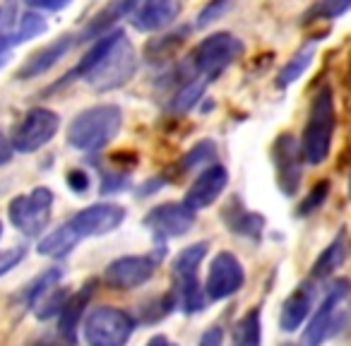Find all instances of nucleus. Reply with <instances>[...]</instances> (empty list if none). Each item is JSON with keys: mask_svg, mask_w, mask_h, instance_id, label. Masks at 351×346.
<instances>
[{"mask_svg": "<svg viewBox=\"0 0 351 346\" xmlns=\"http://www.w3.org/2000/svg\"><path fill=\"white\" fill-rule=\"evenodd\" d=\"M0 236H3V224H0Z\"/></svg>", "mask_w": 351, "mask_h": 346, "instance_id": "40", "label": "nucleus"}, {"mask_svg": "<svg viewBox=\"0 0 351 346\" xmlns=\"http://www.w3.org/2000/svg\"><path fill=\"white\" fill-rule=\"evenodd\" d=\"M245 284V269L241 260L234 253L221 250L210 264V274H207L205 293L210 301H224V298L234 296L243 288Z\"/></svg>", "mask_w": 351, "mask_h": 346, "instance_id": "10", "label": "nucleus"}, {"mask_svg": "<svg viewBox=\"0 0 351 346\" xmlns=\"http://www.w3.org/2000/svg\"><path fill=\"white\" fill-rule=\"evenodd\" d=\"M313 301H315V286L311 282L296 286V291L284 301L282 312H279V327L284 332H293L306 322V317L311 315Z\"/></svg>", "mask_w": 351, "mask_h": 346, "instance_id": "16", "label": "nucleus"}, {"mask_svg": "<svg viewBox=\"0 0 351 346\" xmlns=\"http://www.w3.org/2000/svg\"><path fill=\"white\" fill-rule=\"evenodd\" d=\"M224 224L231 229V234H239V236H248V238H260L265 229V217L258 214V212H250L248 207H243L241 197H231L226 202L224 212Z\"/></svg>", "mask_w": 351, "mask_h": 346, "instance_id": "18", "label": "nucleus"}, {"mask_svg": "<svg viewBox=\"0 0 351 346\" xmlns=\"http://www.w3.org/2000/svg\"><path fill=\"white\" fill-rule=\"evenodd\" d=\"M60 279H63V272H60L58 267H51V269H46L44 274H39V277H36L34 282L27 286V303L34 308L36 303L46 296V293L53 291V288L58 286Z\"/></svg>", "mask_w": 351, "mask_h": 346, "instance_id": "24", "label": "nucleus"}, {"mask_svg": "<svg viewBox=\"0 0 351 346\" xmlns=\"http://www.w3.org/2000/svg\"><path fill=\"white\" fill-rule=\"evenodd\" d=\"M234 341L241 346H258L263 341L260 336V310L253 308L234 325Z\"/></svg>", "mask_w": 351, "mask_h": 346, "instance_id": "23", "label": "nucleus"}, {"mask_svg": "<svg viewBox=\"0 0 351 346\" xmlns=\"http://www.w3.org/2000/svg\"><path fill=\"white\" fill-rule=\"evenodd\" d=\"M60 127V116L51 108H29L27 116L20 121L15 130V137H12V145H15V151H22V154H29V151L41 149L44 145H49L56 137Z\"/></svg>", "mask_w": 351, "mask_h": 346, "instance_id": "9", "label": "nucleus"}, {"mask_svg": "<svg viewBox=\"0 0 351 346\" xmlns=\"http://www.w3.org/2000/svg\"><path fill=\"white\" fill-rule=\"evenodd\" d=\"M25 258H27V250L25 248L3 250V253H0V277H3V274H8L10 269H15Z\"/></svg>", "mask_w": 351, "mask_h": 346, "instance_id": "33", "label": "nucleus"}, {"mask_svg": "<svg viewBox=\"0 0 351 346\" xmlns=\"http://www.w3.org/2000/svg\"><path fill=\"white\" fill-rule=\"evenodd\" d=\"M156 272V260L149 255H128L118 258L104 272V282L116 291H130L147 284Z\"/></svg>", "mask_w": 351, "mask_h": 346, "instance_id": "12", "label": "nucleus"}, {"mask_svg": "<svg viewBox=\"0 0 351 346\" xmlns=\"http://www.w3.org/2000/svg\"><path fill=\"white\" fill-rule=\"evenodd\" d=\"M241 55H243V41L229 32H217L195 46L191 60L200 77L217 79Z\"/></svg>", "mask_w": 351, "mask_h": 346, "instance_id": "4", "label": "nucleus"}, {"mask_svg": "<svg viewBox=\"0 0 351 346\" xmlns=\"http://www.w3.org/2000/svg\"><path fill=\"white\" fill-rule=\"evenodd\" d=\"M135 70H137L135 49H132V44L125 39L123 32H113L106 51H104L101 58L94 63V68L84 75V79H87L97 92H113V89L130 82Z\"/></svg>", "mask_w": 351, "mask_h": 346, "instance_id": "3", "label": "nucleus"}, {"mask_svg": "<svg viewBox=\"0 0 351 346\" xmlns=\"http://www.w3.org/2000/svg\"><path fill=\"white\" fill-rule=\"evenodd\" d=\"M125 219V210L121 205H108V202H99V205H89L82 212L65 221V229L73 234L77 243L84 238H94V236H106L113 234Z\"/></svg>", "mask_w": 351, "mask_h": 346, "instance_id": "8", "label": "nucleus"}, {"mask_svg": "<svg viewBox=\"0 0 351 346\" xmlns=\"http://www.w3.org/2000/svg\"><path fill=\"white\" fill-rule=\"evenodd\" d=\"M135 320L125 310L104 306L97 308L84 322V339L92 346H121L130 339Z\"/></svg>", "mask_w": 351, "mask_h": 346, "instance_id": "5", "label": "nucleus"}, {"mask_svg": "<svg viewBox=\"0 0 351 346\" xmlns=\"http://www.w3.org/2000/svg\"><path fill=\"white\" fill-rule=\"evenodd\" d=\"M349 291H351L349 279H335V282L330 284L325 301L320 303L317 312L313 315L311 325L306 327L303 344L315 346V344H320V341L327 339V334H330V327L335 325V320H337V308H339V303L349 296Z\"/></svg>", "mask_w": 351, "mask_h": 346, "instance_id": "13", "label": "nucleus"}, {"mask_svg": "<svg viewBox=\"0 0 351 346\" xmlns=\"http://www.w3.org/2000/svg\"><path fill=\"white\" fill-rule=\"evenodd\" d=\"M12 36H0V55L8 53V49H12Z\"/></svg>", "mask_w": 351, "mask_h": 346, "instance_id": "38", "label": "nucleus"}, {"mask_svg": "<svg viewBox=\"0 0 351 346\" xmlns=\"http://www.w3.org/2000/svg\"><path fill=\"white\" fill-rule=\"evenodd\" d=\"M346 255H349V240H346L344 231H339V234H337V238L332 240V243L327 245L325 250H322L320 258H317L315 264H313V272H311L313 279L330 277V274L335 272V269L339 267L341 262H344Z\"/></svg>", "mask_w": 351, "mask_h": 346, "instance_id": "21", "label": "nucleus"}, {"mask_svg": "<svg viewBox=\"0 0 351 346\" xmlns=\"http://www.w3.org/2000/svg\"><path fill=\"white\" fill-rule=\"evenodd\" d=\"M205 87H207V79L205 77L188 82L186 87L176 92L173 101H171V111H173V113H186V111H191V108L195 106V103L202 99V94H205Z\"/></svg>", "mask_w": 351, "mask_h": 346, "instance_id": "25", "label": "nucleus"}, {"mask_svg": "<svg viewBox=\"0 0 351 346\" xmlns=\"http://www.w3.org/2000/svg\"><path fill=\"white\" fill-rule=\"evenodd\" d=\"M149 344H166V339H164V336H154Z\"/></svg>", "mask_w": 351, "mask_h": 346, "instance_id": "39", "label": "nucleus"}, {"mask_svg": "<svg viewBox=\"0 0 351 346\" xmlns=\"http://www.w3.org/2000/svg\"><path fill=\"white\" fill-rule=\"evenodd\" d=\"M313 55H315V44H313V41H308V44H303L301 49H298L296 53L291 55V60H287V65L279 70L277 87L279 89H287V87H291L296 79H301L303 73L311 68Z\"/></svg>", "mask_w": 351, "mask_h": 346, "instance_id": "22", "label": "nucleus"}, {"mask_svg": "<svg viewBox=\"0 0 351 346\" xmlns=\"http://www.w3.org/2000/svg\"><path fill=\"white\" fill-rule=\"evenodd\" d=\"M215 154H217L215 142H210V140L197 142V145L193 147V149L186 154V159H183V169H186V171L197 169V166H202L205 161H212V159H215Z\"/></svg>", "mask_w": 351, "mask_h": 346, "instance_id": "29", "label": "nucleus"}, {"mask_svg": "<svg viewBox=\"0 0 351 346\" xmlns=\"http://www.w3.org/2000/svg\"><path fill=\"white\" fill-rule=\"evenodd\" d=\"M65 298H68V293L60 291V288H56L53 293H46L44 298H41L39 303H36V317H41V320H49V317H53L56 312H60V308H63Z\"/></svg>", "mask_w": 351, "mask_h": 346, "instance_id": "30", "label": "nucleus"}, {"mask_svg": "<svg viewBox=\"0 0 351 346\" xmlns=\"http://www.w3.org/2000/svg\"><path fill=\"white\" fill-rule=\"evenodd\" d=\"M221 339H224V334H221V330L219 327H212V330H207L205 334H202V339H200V344L202 346H212V344H221Z\"/></svg>", "mask_w": 351, "mask_h": 346, "instance_id": "37", "label": "nucleus"}, {"mask_svg": "<svg viewBox=\"0 0 351 346\" xmlns=\"http://www.w3.org/2000/svg\"><path fill=\"white\" fill-rule=\"evenodd\" d=\"M226 183H229V171H226L224 166L210 164L207 169L200 171V176H197L195 181H193V186L188 188L186 205L195 212L215 205L217 197L224 193Z\"/></svg>", "mask_w": 351, "mask_h": 346, "instance_id": "15", "label": "nucleus"}, {"mask_svg": "<svg viewBox=\"0 0 351 346\" xmlns=\"http://www.w3.org/2000/svg\"><path fill=\"white\" fill-rule=\"evenodd\" d=\"M123 127V111L116 103H99L84 108L68 127V142L80 151H99L116 140Z\"/></svg>", "mask_w": 351, "mask_h": 346, "instance_id": "1", "label": "nucleus"}, {"mask_svg": "<svg viewBox=\"0 0 351 346\" xmlns=\"http://www.w3.org/2000/svg\"><path fill=\"white\" fill-rule=\"evenodd\" d=\"M327 193H330V181H320L311 190V195L301 202V207H298V214H301V217L313 214V212H315L317 207H322V202L327 200Z\"/></svg>", "mask_w": 351, "mask_h": 346, "instance_id": "31", "label": "nucleus"}, {"mask_svg": "<svg viewBox=\"0 0 351 346\" xmlns=\"http://www.w3.org/2000/svg\"><path fill=\"white\" fill-rule=\"evenodd\" d=\"M12 154H15V145H12V142L0 132V166L8 164V161L12 159Z\"/></svg>", "mask_w": 351, "mask_h": 346, "instance_id": "36", "label": "nucleus"}, {"mask_svg": "<svg viewBox=\"0 0 351 346\" xmlns=\"http://www.w3.org/2000/svg\"><path fill=\"white\" fill-rule=\"evenodd\" d=\"M46 32V22L41 20V15H34V12H27V15L20 17V25L12 32V44H25L29 39H36Z\"/></svg>", "mask_w": 351, "mask_h": 346, "instance_id": "28", "label": "nucleus"}, {"mask_svg": "<svg viewBox=\"0 0 351 346\" xmlns=\"http://www.w3.org/2000/svg\"><path fill=\"white\" fill-rule=\"evenodd\" d=\"M68 186L73 188L77 195H82V193H87L89 190V176L84 173V171H70L68 173Z\"/></svg>", "mask_w": 351, "mask_h": 346, "instance_id": "34", "label": "nucleus"}, {"mask_svg": "<svg viewBox=\"0 0 351 346\" xmlns=\"http://www.w3.org/2000/svg\"><path fill=\"white\" fill-rule=\"evenodd\" d=\"M94 286H97V282L89 279V282L84 284L77 293H73V296L65 298L63 308H60V312H58L60 315V334H63L68 341H75V334H77V327H80V317L84 315V308H87L89 301H92Z\"/></svg>", "mask_w": 351, "mask_h": 346, "instance_id": "19", "label": "nucleus"}, {"mask_svg": "<svg viewBox=\"0 0 351 346\" xmlns=\"http://www.w3.org/2000/svg\"><path fill=\"white\" fill-rule=\"evenodd\" d=\"M178 0H135L128 17L135 29L159 32L178 17Z\"/></svg>", "mask_w": 351, "mask_h": 346, "instance_id": "14", "label": "nucleus"}, {"mask_svg": "<svg viewBox=\"0 0 351 346\" xmlns=\"http://www.w3.org/2000/svg\"><path fill=\"white\" fill-rule=\"evenodd\" d=\"M195 224V210L186 205V202H164V205L154 207L149 214L145 217V226L156 236V238H178L186 236Z\"/></svg>", "mask_w": 351, "mask_h": 346, "instance_id": "11", "label": "nucleus"}, {"mask_svg": "<svg viewBox=\"0 0 351 346\" xmlns=\"http://www.w3.org/2000/svg\"><path fill=\"white\" fill-rule=\"evenodd\" d=\"M51 207H53V193L49 188H34L29 195H20L10 202L8 214L15 229L25 236L34 238L41 231H46L51 221Z\"/></svg>", "mask_w": 351, "mask_h": 346, "instance_id": "6", "label": "nucleus"}, {"mask_svg": "<svg viewBox=\"0 0 351 346\" xmlns=\"http://www.w3.org/2000/svg\"><path fill=\"white\" fill-rule=\"evenodd\" d=\"M183 44V34H169V36H161V39L152 41L149 46H147L145 55L149 63H161V60H166L169 55H173L176 51L181 49Z\"/></svg>", "mask_w": 351, "mask_h": 346, "instance_id": "26", "label": "nucleus"}, {"mask_svg": "<svg viewBox=\"0 0 351 346\" xmlns=\"http://www.w3.org/2000/svg\"><path fill=\"white\" fill-rule=\"evenodd\" d=\"M29 8H36V10H49V12H58L63 8H68L73 0H25Z\"/></svg>", "mask_w": 351, "mask_h": 346, "instance_id": "35", "label": "nucleus"}, {"mask_svg": "<svg viewBox=\"0 0 351 346\" xmlns=\"http://www.w3.org/2000/svg\"><path fill=\"white\" fill-rule=\"evenodd\" d=\"M335 125H337L335 92H332L330 84H325V87L317 89L315 97H313L311 116H308L306 130H303L301 149H303V159H306L308 164L317 166L330 156Z\"/></svg>", "mask_w": 351, "mask_h": 346, "instance_id": "2", "label": "nucleus"}, {"mask_svg": "<svg viewBox=\"0 0 351 346\" xmlns=\"http://www.w3.org/2000/svg\"><path fill=\"white\" fill-rule=\"evenodd\" d=\"M234 5V0H212L210 5L202 8V12L197 15V27H210L212 22H217L221 15H226L229 12V8Z\"/></svg>", "mask_w": 351, "mask_h": 346, "instance_id": "32", "label": "nucleus"}, {"mask_svg": "<svg viewBox=\"0 0 351 346\" xmlns=\"http://www.w3.org/2000/svg\"><path fill=\"white\" fill-rule=\"evenodd\" d=\"M351 10V0H317L306 12V20H335Z\"/></svg>", "mask_w": 351, "mask_h": 346, "instance_id": "27", "label": "nucleus"}, {"mask_svg": "<svg viewBox=\"0 0 351 346\" xmlns=\"http://www.w3.org/2000/svg\"><path fill=\"white\" fill-rule=\"evenodd\" d=\"M73 44H75L73 36H60L58 41H53V44L44 46L41 51L32 53L29 58H27V63L17 70V79H32V77H39V75L49 73V70L68 53Z\"/></svg>", "mask_w": 351, "mask_h": 346, "instance_id": "17", "label": "nucleus"}, {"mask_svg": "<svg viewBox=\"0 0 351 346\" xmlns=\"http://www.w3.org/2000/svg\"><path fill=\"white\" fill-rule=\"evenodd\" d=\"M207 248H210V243H207V240H200V243L188 245V248H183L181 253L176 255V260H173V279H176V284L193 282V279H197V269H200L202 260H205Z\"/></svg>", "mask_w": 351, "mask_h": 346, "instance_id": "20", "label": "nucleus"}, {"mask_svg": "<svg viewBox=\"0 0 351 346\" xmlns=\"http://www.w3.org/2000/svg\"><path fill=\"white\" fill-rule=\"evenodd\" d=\"M272 164L277 186L287 197L296 195L303 181V149L291 132H279L272 145Z\"/></svg>", "mask_w": 351, "mask_h": 346, "instance_id": "7", "label": "nucleus"}]
</instances>
